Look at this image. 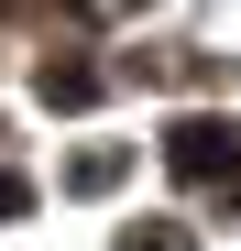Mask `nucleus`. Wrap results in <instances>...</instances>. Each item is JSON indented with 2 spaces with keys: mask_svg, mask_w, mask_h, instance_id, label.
I'll return each instance as SVG.
<instances>
[{
  "mask_svg": "<svg viewBox=\"0 0 241 251\" xmlns=\"http://www.w3.org/2000/svg\"><path fill=\"white\" fill-rule=\"evenodd\" d=\"M230 153H241V131H219V120H186V131H176V164H186V175H219Z\"/></svg>",
  "mask_w": 241,
  "mask_h": 251,
  "instance_id": "obj_1",
  "label": "nucleus"
},
{
  "mask_svg": "<svg viewBox=\"0 0 241 251\" xmlns=\"http://www.w3.org/2000/svg\"><path fill=\"white\" fill-rule=\"evenodd\" d=\"M44 99H55V109H88L99 76H88V66H44Z\"/></svg>",
  "mask_w": 241,
  "mask_h": 251,
  "instance_id": "obj_2",
  "label": "nucleus"
},
{
  "mask_svg": "<svg viewBox=\"0 0 241 251\" xmlns=\"http://www.w3.org/2000/svg\"><path fill=\"white\" fill-rule=\"evenodd\" d=\"M11 207H22V186H11V175H0V219H11Z\"/></svg>",
  "mask_w": 241,
  "mask_h": 251,
  "instance_id": "obj_3",
  "label": "nucleus"
},
{
  "mask_svg": "<svg viewBox=\"0 0 241 251\" xmlns=\"http://www.w3.org/2000/svg\"><path fill=\"white\" fill-rule=\"evenodd\" d=\"M132 251H186V240H132Z\"/></svg>",
  "mask_w": 241,
  "mask_h": 251,
  "instance_id": "obj_4",
  "label": "nucleus"
}]
</instances>
